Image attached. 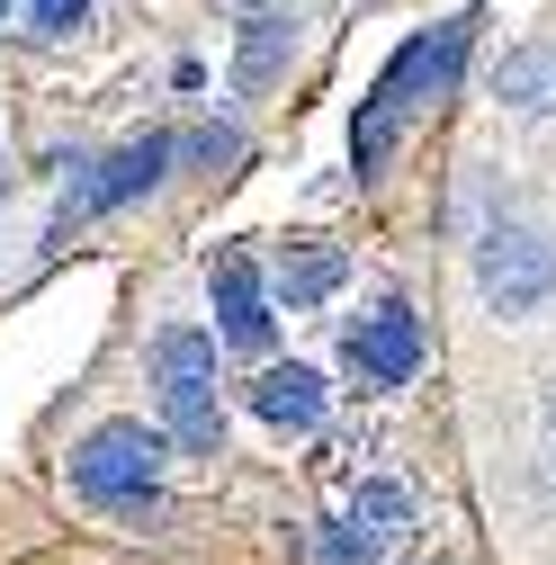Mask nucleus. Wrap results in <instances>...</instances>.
<instances>
[{
	"mask_svg": "<svg viewBox=\"0 0 556 565\" xmlns=\"http://www.w3.org/2000/svg\"><path fill=\"white\" fill-rule=\"evenodd\" d=\"M475 10H458V19H440L431 36H413L386 73L368 82V99H360V117H351V171L368 180L386 153H395V135L423 117V108H440L449 90H458V63H467V45H475Z\"/></svg>",
	"mask_w": 556,
	"mask_h": 565,
	"instance_id": "obj_1",
	"label": "nucleus"
},
{
	"mask_svg": "<svg viewBox=\"0 0 556 565\" xmlns=\"http://www.w3.org/2000/svg\"><path fill=\"white\" fill-rule=\"evenodd\" d=\"M162 467H171V431H153V422H99V431L73 440V493L99 512H145L153 493H162Z\"/></svg>",
	"mask_w": 556,
	"mask_h": 565,
	"instance_id": "obj_2",
	"label": "nucleus"
},
{
	"mask_svg": "<svg viewBox=\"0 0 556 565\" xmlns=\"http://www.w3.org/2000/svg\"><path fill=\"white\" fill-rule=\"evenodd\" d=\"M153 395H162V431L180 458H216L225 449V404H216V341L197 323H171L153 341Z\"/></svg>",
	"mask_w": 556,
	"mask_h": 565,
	"instance_id": "obj_3",
	"label": "nucleus"
},
{
	"mask_svg": "<svg viewBox=\"0 0 556 565\" xmlns=\"http://www.w3.org/2000/svg\"><path fill=\"white\" fill-rule=\"evenodd\" d=\"M171 162H180V145H171V135H135V145H117L108 162H90V171L73 180V198H63V216H54V234H73V225H90V216H117V206H135V198H153Z\"/></svg>",
	"mask_w": 556,
	"mask_h": 565,
	"instance_id": "obj_4",
	"label": "nucleus"
},
{
	"mask_svg": "<svg viewBox=\"0 0 556 565\" xmlns=\"http://www.w3.org/2000/svg\"><path fill=\"white\" fill-rule=\"evenodd\" d=\"M475 288L494 315H538L556 297V243L530 234V225H494L475 243Z\"/></svg>",
	"mask_w": 556,
	"mask_h": 565,
	"instance_id": "obj_5",
	"label": "nucleus"
},
{
	"mask_svg": "<svg viewBox=\"0 0 556 565\" xmlns=\"http://www.w3.org/2000/svg\"><path fill=\"white\" fill-rule=\"evenodd\" d=\"M206 297H216V332L234 341V350H269V288H260V269H252V252H216L206 260Z\"/></svg>",
	"mask_w": 556,
	"mask_h": 565,
	"instance_id": "obj_6",
	"label": "nucleus"
},
{
	"mask_svg": "<svg viewBox=\"0 0 556 565\" xmlns=\"http://www.w3.org/2000/svg\"><path fill=\"white\" fill-rule=\"evenodd\" d=\"M351 369L368 377V386H404L413 369H423V323H413V306H377V315H360L351 323Z\"/></svg>",
	"mask_w": 556,
	"mask_h": 565,
	"instance_id": "obj_7",
	"label": "nucleus"
},
{
	"mask_svg": "<svg viewBox=\"0 0 556 565\" xmlns=\"http://www.w3.org/2000/svg\"><path fill=\"white\" fill-rule=\"evenodd\" d=\"M252 413L269 422V431H297V440H306L314 422H323V377L297 369V360H288V369H260V377H252Z\"/></svg>",
	"mask_w": 556,
	"mask_h": 565,
	"instance_id": "obj_8",
	"label": "nucleus"
},
{
	"mask_svg": "<svg viewBox=\"0 0 556 565\" xmlns=\"http://www.w3.org/2000/svg\"><path fill=\"white\" fill-rule=\"evenodd\" d=\"M332 288H341V252H332V243H288V260H278V306L306 315V306H323Z\"/></svg>",
	"mask_w": 556,
	"mask_h": 565,
	"instance_id": "obj_9",
	"label": "nucleus"
},
{
	"mask_svg": "<svg viewBox=\"0 0 556 565\" xmlns=\"http://www.w3.org/2000/svg\"><path fill=\"white\" fill-rule=\"evenodd\" d=\"M288 45H297V28H288V19H278V10H252V19H243V54H234V82H243V90H260L278 63H288Z\"/></svg>",
	"mask_w": 556,
	"mask_h": 565,
	"instance_id": "obj_10",
	"label": "nucleus"
},
{
	"mask_svg": "<svg viewBox=\"0 0 556 565\" xmlns=\"http://www.w3.org/2000/svg\"><path fill=\"white\" fill-rule=\"evenodd\" d=\"M503 99L530 108V117L556 108V45H521V54H503Z\"/></svg>",
	"mask_w": 556,
	"mask_h": 565,
	"instance_id": "obj_11",
	"label": "nucleus"
},
{
	"mask_svg": "<svg viewBox=\"0 0 556 565\" xmlns=\"http://www.w3.org/2000/svg\"><path fill=\"white\" fill-rule=\"evenodd\" d=\"M377 556H386V539H377L360 512H351V521H332V530L314 539V565H377Z\"/></svg>",
	"mask_w": 556,
	"mask_h": 565,
	"instance_id": "obj_12",
	"label": "nucleus"
},
{
	"mask_svg": "<svg viewBox=\"0 0 556 565\" xmlns=\"http://www.w3.org/2000/svg\"><path fill=\"white\" fill-rule=\"evenodd\" d=\"M351 512H360V521H368L377 539H395V530L413 521V503H404V484H360V503H351Z\"/></svg>",
	"mask_w": 556,
	"mask_h": 565,
	"instance_id": "obj_13",
	"label": "nucleus"
},
{
	"mask_svg": "<svg viewBox=\"0 0 556 565\" xmlns=\"http://www.w3.org/2000/svg\"><path fill=\"white\" fill-rule=\"evenodd\" d=\"M73 28H90V0H36L28 10V36H45V45H63Z\"/></svg>",
	"mask_w": 556,
	"mask_h": 565,
	"instance_id": "obj_14",
	"label": "nucleus"
},
{
	"mask_svg": "<svg viewBox=\"0 0 556 565\" xmlns=\"http://www.w3.org/2000/svg\"><path fill=\"white\" fill-rule=\"evenodd\" d=\"M234 153H243L234 126H206V135H197V162H234Z\"/></svg>",
	"mask_w": 556,
	"mask_h": 565,
	"instance_id": "obj_15",
	"label": "nucleus"
},
{
	"mask_svg": "<svg viewBox=\"0 0 556 565\" xmlns=\"http://www.w3.org/2000/svg\"><path fill=\"white\" fill-rule=\"evenodd\" d=\"M547 449H556V395H547Z\"/></svg>",
	"mask_w": 556,
	"mask_h": 565,
	"instance_id": "obj_16",
	"label": "nucleus"
},
{
	"mask_svg": "<svg viewBox=\"0 0 556 565\" xmlns=\"http://www.w3.org/2000/svg\"><path fill=\"white\" fill-rule=\"evenodd\" d=\"M0 19H10V0H0Z\"/></svg>",
	"mask_w": 556,
	"mask_h": 565,
	"instance_id": "obj_17",
	"label": "nucleus"
}]
</instances>
